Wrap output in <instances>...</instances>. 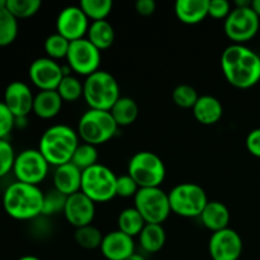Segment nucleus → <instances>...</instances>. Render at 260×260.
<instances>
[{
	"instance_id": "1",
	"label": "nucleus",
	"mask_w": 260,
	"mask_h": 260,
	"mask_svg": "<svg viewBox=\"0 0 260 260\" xmlns=\"http://www.w3.org/2000/svg\"><path fill=\"white\" fill-rule=\"evenodd\" d=\"M221 69L230 85L249 89L260 81V56L245 45L228 46L221 55Z\"/></svg>"
},
{
	"instance_id": "2",
	"label": "nucleus",
	"mask_w": 260,
	"mask_h": 260,
	"mask_svg": "<svg viewBox=\"0 0 260 260\" xmlns=\"http://www.w3.org/2000/svg\"><path fill=\"white\" fill-rule=\"evenodd\" d=\"M43 194L38 185L15 182L3 194V207L14 220H33L42 215Z\"/></svg>"
},
{
	"instance_id": "3",
	"label": "nucleus",
	"mask_w": 260,
	"mask_h": 260,
	"mask_svg": "<svg viewBox=\"0 0 260 260\" xmlns=\"http://www.w3.org/2000/svg\"><path fill=\"white\" fill-rule=\"evenodd\" d=\"M79 144L78 131L66 124H55L43 132L38 150L48 164L57 168L71 161Z\"/></svg>"
},
{
	"instance_id": "4",
	"label": "nucleus",
	"mask_w": 260,
	"mask_h": 260,
	"mask_svg": "<svg viewBox=\"0 0 260 260\" xmlns=\"http://www.w3.org/2000/svg\"><path fill=\"white\" fill-rule=\"evenodd\" d=\"M83 98L89 109L111 111L114 103L121 98L118 81L108 71L98 70L84 81Z\"/></svg>"
},
{
	"instance_id": "5",
	"label": "nucleus",
	"mask_w": 260,
	"mask_h": 260,
	"mask_svg": "<svg viewBox=\"0 0 260 260\" xmlns=\"http://www.w3.org/2000/svg\"><path fill=\"white\" fill-rule=\"evenodd\" d=\"M117 129L118 126L109 111L89 109L80 117L78 123L80 140L93 146H99L113 139Z\"/></svg>"
},
{
	"instance_id": "6",
	"label": "nucleus",
	"mask_w": 260,
	"mask_h": 260,
	"mask_svg": "<svg viewBox=\"0 0 260 260\" xmlns=\"http://www.w3.org/2000/svg\"><path fill=\"white\" fill-rule=\"evenodd\" d=\"M127 174L140 188H156L164 182L167 169L159 155L151 151H139L129 159Z\"/></svg>"
},
{
	"instance_id": "7",
	"label": "nucleus",
	"mask_w": 260,
	"mask_h": 260,
	"mask_svg": "<svg viewBox=\"0 0 260 260\" xmlns=\"http://www.w3.org/2000/svg\"><path fill=\"white\" fill-rule=\"evenodd\" d=\"M117 175L113 170L103 164H95L83 170L80 192L90 198L94 203H104L117 197Z\"/></svg>"
},
{
	"instance_id": "8",
	"label": "nucleus",
	"mask_w": 260,
	"mask_h": 260,
	"mask_svg": "<svg viewBox=\"0 0 260 260\" xmlns=\"http://www.w3.org/2000/svg\"><path fill=\"white\" fill-rule=\"evenodd\" d=\"M168 196L172 212L185 218L200 217L208 203L205 189L196 183H180Z\"/></svg>"
},
{
	"instance_id": "9",
	"label": "nucleus",
	"mask_w": 260,
	"mask_h": 260,
	"mask_svg": "<svg viewBox=\"0 0 260 260\" xmlns=\"http://www.w3.org/2000/svg\"><path fill=\"white\" fill-rule=\"evenodd\" d=\"M134 201L135 208L139 211L146 223L161 225L172 213L169 196L160 187L140 188Z\"/></svg>"
},
{
	"instance_id": "10",
	"label": "nucleus",
	"mask_w": 260,
	"mask_h": 260,
	"mask_svg": "<svg viewBox=\"0 0 260 260\" xmlns=\"http://www.w3.org/2000/svg\"><path fill=\"white\" fill-rule=\"evenodd\" d=\"M260 18L251 7H233L229 17L223 20V29L229 40L244 45L253 40L259 32Z\"/></svg>"
},
{
	"instance_id": "11",
	"label": "nucleus",
	"mask_w": 260,
	"mask_h": 260,
	"mask_svg": "<svg viewBox=\"0 0 260 260\" xmlns=\"http://www.w3.org/2000/svg\"><path fill=\"white\" fill-rule=\"evenodd\" d=\"M50 164L38 149H27L17 155L14 161V172L17 182L38 185L46 179Z\"/></svg>"
},
{
	"instance_id": "12",
	"label": "nucleus",
	"mask_w": 260,
	"mask_h": 260,
	"mask_svg": "<svg viewBox=\"0 0 260 260\" xmlns=\"http://www.w3.org/2000/svg\"><path fill=\"white\" fill-rule=\"evenodd\" d=\"M66 61L70 70L78 75L88 78L89 75L99 70L102 55L101 51L93 43H90L88 38H81L70 42Z\"/></svg>"
},
{
	"instance_id": "13",
	"label": "nucleus",
	"mask_w": 260,
	"mask_h": 260,
	"mask_svg": "<svg viewBox=\"0 0 260 260\" xmlns=\"http://www.w3.org/2000/svg\"><path fill=\"white\" fill-rule=\"evenodd\" d=\"M30 81L41 90H56L65 75V69L48 57L36 58L28 70Z\"/></svg>"
},
{
	"instance_id": "14",
	"label": "nucleus",
	"mask_w": 260,
	"mask_h": 260,
	"mask_svg": "<svg viewBox=\"0 0 260 260\" xmlns=\"http://www.w3.org/2000/svg\"><path fill=\"white\" fill-rule=\"evenodd\" d=\"M88 17L79 5L66 7L58 13L56 19V33L73 42L84 38L89 29Z\"/></svg>"
},
{
	"instance_id": "15",
	"label": "nucleus",
	"mask_w": 260,
	"mask_h": 260,
	"mask_svg": "<svg viewBox=\"0 0 260 260\" xmlns=\"http://www.w3.org/2000/svg\"><path fill=\"white\" fill-rule=\"evenodd\" d=\"M243 239L233 229L213 233L208 243L212 260H239L243 254Z\"/></svg>"
},
{
	"instance_id": "16",
	"label": "nucleus",
	"mask_w": 260,
	"mask_h": 260,
	"mask_svg": "<svg viewBox=\"0 0 260 260\" xmlns=\"http://www.w3.org/2000/svg\"><path fill=\"white\" fill-rule=\"evenodd\" d=\"M63 216L75 229L91 225L95 217V203L81 192L69 196L63 208Z\"/></svg>"
},
{
	"instance_id": "17",
	"label": "nucleus",
	"mask_w": 260,
	"mask_h": 260,
	"mask_svg": "<svg viewBox=\"0 0 260 260\" xmlns=\"http://www.w3.org/2000/svg\"><path fill=\"white\" fill-rule=\"evenodd\" d=\"M4 104L15 118H25L33 111L35 95L23 81H12L5 88Z\"/></svg>"
},
{
	"instance_id": "18",
	"label": "nucleus",
	"mask_w": 260,
	"mask_h": 260,
	"mask_svg": "<svg viewBox=\"0 0 260 260\" xmlns=\"http://www.w3.org/2000/svg\"><path fill=\"white\" fill-rule=\"evenodd\" d=\"M101 251L107 260H126L135 254L134 238L116 230L104 235Z\"/></svg>"
},
{
	"instance_id": "19",
	"label": "nucleus",
	"mask_w": 260,
	"mask_h": 260,
	"mask_svg": "<svg viewBox=\"0 0 260 260\" xmlns=\"http://www.w3.org/2000/svg\"><path fill=\"white\" fill-rule=\"evenodd\" d=\"M81 172L73 162L60 165L55 168L53 173V188L65 196H73L80 192Z\"/></svg>"
},
{
	"instance_id": "20",
	"label": "nucleus",
	"mask_w": 260,
	"mask_h": 260,
	"mask_svg": "<svg viewBox=\"0 0 260 260\" xmlns=\"http://www.w3.org/2000/svg\"><path fill=\"white\" fill-rule=\"evenodd\" d=\"M193 116L203 126H213L218 123L223 116L221 102L213 95H202L192 108Z\"/></svg>"
},
{
	"instance_id": "21",
	"label": "nucleus",
	"mask_w": 260,
	"mask_h": 260,
	"mask_svg": "<svg viewBox=\"0 0 260 260\" xmlns=\"http://www.w3.org/2000/svg\"><path fill=\"white\" fill-rule=\"evenodd\" d=\"M203 226L210 231L217 233V231L225 230L230 223V211L225 203L220 201H208L207 206L200 216Z\"/></svg>"
},
{
	"instance_id": "22",
	"label": "nucleus",
	"mask_w": 260,
	"mask_h": 260,
	"mask_svg": "<svg viewBox=\"0 0 260 260\" xmlns=\"http://www.w3.org/2000/svg\"><path fill=\"white\" fill-rule=\"evenodd\" d=\"M174 12L184 24H198L208 17V0H178Z\"/></svg>"
},
{
	"instance_id": "23",
	"label": "nucleus",
	"mask_w": 260,
	"mask_h": 260,
	"mask_svg": "<svg viewBox=\"0 0 260 260\" xmlns=\"http://www.w3.org/2000/svg\"><path fill=\"white\" fill-rule=\"evenodd\" d=\"M62 103L57 90H41L35 95L32 112L42 119L55 118L61 112Z\"/></svg>"
},
{
	"instance_id": "24",
	"label": "nucleus",
	"mask_w": 260,
	"mask_h": 260,
	"mask_svg": "<svg viewBox=\"0 0 260 260\" xmlns=\"http://www.w3.org/2000/svg\"><path fill=\"white\" fill-rule=\"evenodd\" d=\"M86 36L90 43H93L99 51H103L113 45L116 32L108 20H98L90 23Z\"/></svg>"
},
{
	"instance_id": "25",
	"label": "nucleus",
	"mask_w": 260,
	"mask_h": 260,
	"mask_svg": "<svg viewBox=\"0 0 260 260\" xmlns=\"http://www.w3.org/2000/svg\"><path fill=\"white\" fill-rule=\"evenodd\" d=\"M139 241L141 248L146 253L154 254L164 248L165 241H167V234L161 225L146 223L139 235Z\"/></svg>"
},
{
	"instance_id": "26",
	"label": "nucleus",
	"mask_w": 260,
	"mask_h": 260,
	"mask_svg": "<svg viewBox=\"0 0 260 260\" xmlns=\"http://www.w3.org/2000/svg\"><path fill=\"white\" fill-rule=\"evenodd\" d=\"M111 114L118 127L131 126L139 117V106L135 99L121 96L111 108Z\"/></svg>"
},
{
	"instance_id": "27",
	"label": "nucleus",
	"mask_w": 260,
	"mask_h": 260,
	"mask_svg": "<svg viewBox=\"0 0 260 260\" xmlns=\"http://www.w3.org/2000/svg\"><path fill=\"white\" fill-rule=\"evenodd\" d=\"M117 223H118V230L124 233L126 235L131 236V238L139 236L141 234L142 229L146 225L142 216L140 215V212L135 207L126 208V210L122 211L119 213Z\"/></svg>"
},
{
	"instance_id": "28",
	"label": "nucleus",
	"mask_w": 260,
	"mask_h": 260,
	"mask_svg": "<svg viewBox=\"0 0 260 260\" xmlns=\"http://www.w3.org/2000/svg\"><path fill=\"white\" fill-rule=\"evenodd\" d=\"M103 238L104 235L102 234V231L93 225L76 229L75 234H74L76 244L86 250H94V249L101 248Z\"/></svg>"
},
{
	"instance_id": "29",
	"label": "nucleus",
	"mask_w": 260,
	"mask_h": 260,
	"mask_svg": "<svg viewBox=\"0 0 260 260\" xmlns=\"http://www.w3.org/2000/svg\"><path fill=\"white\" fill-rule=\"evenodd\" d=\"M79 7L81 8L88 19L91 22L107 20V17L113 9V3L111 0H81Z\"/></svg>"
},
{
	"instance_id": "30",
	"label": "nucleus",
	"mask_w": 260,
	"mask_h": 260,
	"mask_svg": "<svg viewBox=\"0 0 260 260\" xmlns=\"http://www.w3.org/2000/svg\"><path fill=\"white\" fill-rule=\"evenodd\" d=\"M18 36V19L7 8L0 9V47L12 45Z\"/></svg>"
},
{
	"instance_id": "31",
	"label": "nucleus",
	"mask_w": 260,
	"mask_h": 260,
	"mask_svg": "<svg viewBox=\"0 0 260 260\" xmlns=\"http://www.w3.org/2000/svg\"><path fill=\"white\" fill-rule=\"evenodd\" d=\"M57 93L60 94L63 102L74 103L79 101L84 94V83H81L76 76L65 75L61 80L60 85L57 86Z\"/></svg>"
},
{
	"instance_id": "32",
	"label": "nucleus",
	"mask_w": 260,
	"mask_h": 260,
	"mask_svg": "<svg viewBox=\"0 0 260 260\" xmlns=\"http://www.w3.org/2000/svg\"><path fill=\"white\" fill-rule=\"evenodd\" d=\"M98 157L99 154L96 146L85 144V142H80L79 146L76 147L70 162H73L75 167H78L83 172V170L89 169L93 165L98 164Z\"/></svg>"
},
{
	"instance_id": "33",
	"label": "nucleus",
	"mask_w": 260,
	"mask_h": 260,
	"mask_svg": "<svg viewBox=\"0 0 260 260\" xmlns=\"http://www.w3.org/2000/svg\"><path fill=\"white\" fill-rule=\"evenodd\" d=\"M69 47H70V41H68L58 33H53V35L48 36L45 41V45H43L46 57L55 61L60 60V58H66Z\"/></svg>"
},
{
	"instance_id": "34",
	"label": "nucleus",
	"mask_w": 260,
	"mask_h": 260,
	"mask_svg": "<svg viewBox=\"0 0 260 260\" xmlns=\"http://www.w3.org/2000/svg\"><path fill=\"white\" fill-rule=\"evenodd\" d=\"M42 3L40 0H7V9L17 19H27L37 14Z\"/></svg>"
},
{
	"instance_id": "35",
	"label": "nucleus",
	"mask_w": 260,
	"mask_h": 260,
	"mask_svg": "<svg viewBox=\"0 0 260 260\" xmlns=\"http://www.w3.org/2000/svg\"><path fill=\"white\" fill-rule=\"evenodd\" d=\"M198 98H200V95H198L197 90L188 84H180V85L175 86L172 93L173 102L178 107L184 109H192L194 104L197 103Z\"/></svg>"
},
{
	"instance_id": "36",
	"label": "nucleus",
	"mask_w": 260,
	"mask_h": 260,
	"mask_svg": "<svg viewBox=\"0 0 260 260\" xmlns=\"http://www.w3.org/2000/svg\"><path fill=\"white\" fill-rule=\"evenodd\" d=\"M66 200H68V196L62 194V193L58 192V190L55 189V188L48 190L47 193L43 194L42 215L53 216V215H57V213L60 212L63 213Z\"/></svg>"
},
{
	"instance_id": "37",
	"label": "nucleus",
	"mask_w": 260,
	"mask_h": 260,
	"mask_svg": "<svg viewBox=\"0 0 260 260\" xmlns=\"http://www.w3.org/2000/svg\"><path fill=\"white\" fill-rule=\"evenodd\" d=\"M14 149L7 140H0V178L9 174L14 168L15 161Z\"/></svg>"
},
{
	"instance_id": "38",
	"label": "nucleus",
	"mask_w": 260,
	"mask_h": 260,
	"mask_svg": "<svg viewBox=\"0 0 260 260\" xmlns=\"http://www.w3.org/2000/svg\"><path fill=\"white\" fill-rule=\"evenodd\" d=\"M140 187L137 183L129 177L128 174L121 175L117 177V184H116V194L117 197L121 198H131L137 194Z\"/></svg>"
},
{
	"instance_id": "39",
	"label": "nucleus",
	"mask_w": 260,
	"mask_h": 260,
	"mask_svg": "<svg viewBox=\"0 0 260 260\" xmlns=\"http://www.w3.org/2000/svg\"><path fill=\"white\" fill-rule=\"evenodd\" d=\"M15 126V117L4 102H0V140H7Z\"/></svg>"
},
{
	"instance_id": "40",
	"label": "nucleus",
	"mask_w": 260,
	"mask_h": 260,
	"mask_svg": "<svg viewBox=\"0 0 260 260\" xmlns=\"http://www.w3.org/2000/svg\"><path fill=\"white\" fill-rule=\"evenodd\" d=\"M233 8L228 0H208V15L215 19H226Z\"/></svg>"
},
{
	"instance_id": "41",
	"label": "nucleus",
	"mask_w": 260,
	"mask_h": 260,
	"mask_svg": "<svg viewBox=\"0 0 260 260\" xmlns=\"http://www.w3.org/2000/svg\"><path fill=\"white\" fill-rule=\"evenodd\" d=\"M246 149L253 156L260 159V128L250 131L246 136Z\"/></svg>"
},
{
	"instance_id": "42",
	"label": "nucleus",
	"mask_w": 260,
	"mask_h": 260,
	"mask_svg": "<svg viewBox=\"0 0 260 260\" xmlns=\"http://www.w3.org/2000/svg\"><path fill=\"white\" fill-rule=\"evenodd\" d=\"M135 10L139 15L150 17L156 12V3L154 0H137L135 4Z\"/></svg>"
},
{
	"instance_id": "43",
	"label": "nucleus",
	"mask_w": 260,
	"mask_h": 260,
	"mask_svg": "<svg viewBox=\"0 0 260 260\" xmlns=\"http://www.w3.org/2000/svg\"><path fill=\"white\" fill-rule=\"evenodd\" d=\"M251 8H253L254 12H255L256 15L260 18V0H253V2H251Z\"/></svg>"
},
{
	"instance_id": "44",
	"label": "nucleus",
	"mask_w": 260,
	"mask_h": 260,
	"mask_svg": "<svg viewBox=\"0 0 260 260\" xmlns=\"http://www.w3.org/2000/svg\"><path fill=\"white\" fill-rule=\"evenodd\" d=\"M126 260H146V258H145L144 255H141V254L135 253V254H132L131 256H128Z\"/></svg>"
},
{
	"instance_id": "45",
	"label": "nucleus",
	"mask_w": 260,
	"mask_h": 260,
	"mask_svg": "<svg viewBox=\"0 0 260 260\" xmlns=\"http://www.w3.org/2000/svg\"><path fill=\"white\" fill-rule=\"evenodd\" d=\"M18 260H41V259L37 258V256H35V255H24Z\"/></svg>"
},
{
	"instance_id": "46",
	"label": "nucleus",
	"mask_w": 260,
	"mask_h": 260,
	"mask_svg": "<svg viewBox=\"0 0 260 260\" xmlns=\"http://www.w3.org/2000/svg\"><path fill=\"white\" fill-rule=\"evenodd\" d=\"M7 8V0H0V9Z\"/></svg>"
}]
</instances>
